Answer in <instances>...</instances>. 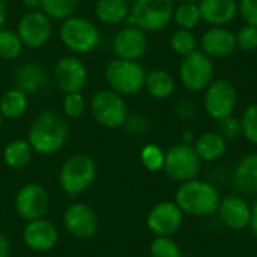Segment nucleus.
Wrapping results in <instances>:
<instances>
[{
	"mask_svg": "<svg viewBox=\"0 0 257 257\" xmlns=\"http://www.w3.org/2000/svg\"><path fill=\"white\" fill-rule=\"evenodd\" d=\"M62 44L75 54H87L98 48L101 35L93 21L84 17L72 15L63 20L60 26Z\"/></svg>",
	"mask_w": 257,
	"mask_h": 257,
	"instance_id": "nucleus-6",
	"label": "nucleus"
},
{
	"mask_svg": "<svg viewBox=\"0 0 257 257\" xmlns=\"http://www.w3.org/2000/svg\"><path fill=\"white\" fill-rule=\"evenodd\" d=\"M221 223L235 232L250 227L251 221V205L241 196H226L221 199L217 211Z\"/></svg>",
	"mask_w": 257,
	"mask_h": 257,
	"instance_id": "nucleus-18",
	"label": "nucleus"
},
{
	"mask_svg": "<svg viewBox=\"0 0 257 257\" xmlns=\"http://www.w3.org/2000/svg\"><path fill=\"white\" fill-rule=\"evenodd\" d=\"M218 133L224 137L226 142L235 140L239 136H242L239 117H236L235 114H232L229 117H224V119L218 120Z\"/></svg>",
	"mask_w": 257,
	"mask_h": 257,
	"instance_id": "nucleus-37",
	"label": "nucleus"
},
{
	"mask_svg": "<svg viewBox=\"0 0 257 257\" xmlns=\"http://www.w3.org/2000/svg\"><path fill=\"white\" fill-rule=\"evenodd\" d=\"M80 0H41V11L53 20H66L74 15Z\"/></svg>",
	"mask_w": 257,
	"mask_h": 257,
	"instance_id": "nucleus-29",
	"label": "nucleus"
},
{
	"mask_svg": "<svg viewBox=\"0 0 257 257\" xmlns=\"http://www.w3.org/2000/svg\"><path fill=\"white\" fill-rule=\"evenodd\" d=\"M24 244L35 251H48L59 241V232L53 223L45 218L29 221L23 229Z\"/></svg>",
	"mask_w": 257,
	"mask_h": 257,
	"instance_id": "nucleus-19",
	"label": "nucleus"
},
{
	"mask_svg": "<svg viewBox=\"0 0 257 257\" xmlns=\"http://www.w3.org/2000/svg\"><path fill=\"white\" fill-rule=\"evenodd\" d=\"M199 45L200 50L212 60L230 57L238 50L235 32L226 26H214L205 30L200 36Z\"/></svg>",
	"mask_w": 257,
	"mask_h": 257,
	"instance_id": "nucleus-16",
	"label": "nucleus"
},
{
	"mask_svg": "<svg viewBox=\"0 0 257 257\" xmlns=\"http://www.w3.org/2000/svg\"><path fill=\"white\" fill-rule=\"evenodd\" d=\"M11 254V244L3 233H0V257H9Z\"/></svg>",
	"mask_w": 257,
	"mask_h": 257,
	"instance_id": "nucleus-41",
	"label": "nucleus"
},
{
	"mask_svg": "<svg viewBox=\"0 0 257 257\" xmlns=\"http://www.w3.org/2000/svg\"><path fill=\"white\" fill-rule=\"evenodd\" d=\"M197 5L202 21L209 24V27H227L238 15V0H200Z\"/></svg>",
	"mask_w": 257,
	"mask_h": 257,
	"instance_id": "nucleus-20",
	"label": "nucleus"
},
{
	"mask_svg": "<svg viewBox=\"0 0 257 257\" xmlns=\"http://www.w3.org/2000/svg\"><path fill=\"white\" fill-rule=\"evenodd\" d=\"M54 81L66 93H81L87 83V68L75 56H65L54 65Z\"/></svg>",
	"mask_w": 257,
	"mask_h": 257,
	"instance_id": "nucleus-13",
	"label": "nucleus"
},
{
	"mask_svg": "<svg viewBox=\"0 0 257 257\" xmlns=\"http://www.w3.org/2000/svg\"><path fill=\"white\" fill-rule=\"evenodd\" d=\"M151 257H182L181 248L172 236H155L149 245Z\"/></svg>",
	"mask_w": 257,
	"mask_h": 257,
	"instance_id": "nucleus-32",
	"label": "nucleus"
},
{
	"mask_svg": "<svg viewBox=\"0 0 257 257\" xmlns=\"http://www.w3.org/2000/svg\"><path fill=\"white\" fill-rule=\"evenodd\" d=\"M202 169V161L191 145L178 143L164 152V173L176 181L187 182L196 179Z\"/></svg>",
	"mask_w": 257,
	"mask_h": 257,
	"instance_id": "nucleus-9",
	"label": "nucleus"
},
{
	"mask_svg": "<svg viewBox=\"0 0 257 257\" xmlns=\"http://www.w3.org/2000/svg\"><path fill=\"white\" fill-rule=\"evenodd\" d=\"M130 8L128 0H98L95 5V15L101 23L116 26L126 21Z\"/></svg>",
	"mask_w": 257,
	"mask_h": 257,
	"instance_id": "nucleus-24",
	"label": "nucleus"
},
{
	"mask_svg": "<svg viewBox=\"0 0 257 257\" xmlns=\"http://www.w3.org/2000/svg\"><path fill=\"white\" fill-rule=\"evenodd\" d=\"M92 117L104 128L123 126L128 117V107L122 95L111 89H101L90 99Z\"/></svg>",
	"mask_w": 257,
	"mask_h": 257,
	"instance_id": "nucleus-7",
	"label": "nucleus"
},
{
	"mask_svg": "<svg viewBox=\"0 0 257 257\" xmlns=\"http://www.w3.org/2000/svg\"><path fill=\"white\" fill-rule=\"evenodd\" d=\"M14 83L15 87L26 95H33L47 86L48 75L45 68L39 63H23L14 72Z\"/></svg>",
	"mask_w": 257,
	"mask_h": 257,
	"instance_id": "nucleus-21",
	"label": "nucleus"
},
{
	"mask_svg": "<svg viewBox=\"0 0 257 257\" xmlns=\"http://www.w3.org/2000/svg\"><path fill=\"white\" fill-rule=\"evenodd\" d=\"M173 110H175V114H176L179 119H182V120H190V119H193V117L196 116V113H197V105L194 104V101H191V99H188V98H184V99H179V101L175 104Z\"/></svg>",
	"mask_w": 257,
	"mask_h": 257,
	"instance_id": "nucleus-40",
	"label": "nucleus"
},
{
	"mask_svg": "<svg viewBox=\"0 0 257 257\" xmlns=\"http://www.w3.org/2000/svg\"><path fill=\"white\" fill-rule=\"evenodd\" d=\"M184 212L175 202H160L151 208L146 217V226L155 236H172L184 223Z\"/></svg>",
	"mask_w": 257,
	"mask_h": 257,
	"instance_id": "nucleus-14",
	"label": "nucleus"
},
{
	"mask_svg": "<svg viewBox=\"0 0 257 257\" xmlns=\"http://www.w3.org/2000/svg\"><path fill=\"white\" fill-rule=\"evenodd\" d=\"M194 134H193V131H184L182 133V143H185V145H191L193 146V143H194Z\"/></svg>",
	"mask_w": 257,
	"mask_h": 257,
	"instance_id": "nucleus-45",
	"label": "nucleus"
},
{
	"mask_svg": "<svg viewBox=\"0 0 257 257\" xmlns=\"http://www.w3.org/2000/svg\"><path fill=\"white\" fill-rule=\"evenodd\" d=\"M33 157V149L27 140L17 139L9 142L3 149V161L11 169H24L30 164Z\"/></svg>",
	"mask_w": 257,
	"mask_h": 257,
	"instance_id": "nucleus-26",
	"label": "nucleus"
},
{
	"mask_svg": "<svg viewBox=\"0 0 257 257\" xmlns=\"http://www.w3.org/2000/svg\"><path fill=\"white\" fill-rule=\"evenodd\" d=\"M173 21L179 29L193 30L202 23V15L197 3H181L175 8Z\"/></svg>",
	"mask_w": 257,
	"mask_h": 257,
	"instance_id": "nucleus-28",
	"label": "nucleus"
},
{
	"mask_svg": "<svg viewBox=\"0 0 257 257\" xmlns=\"http://www.w3.org/2000/svg\"><path fill=\"white\" fill-rule=\"evenodd\" d=\"M17 33L24 47L42 48L51 36V21L42 11H29L20 18Z\"/></svg>",
	"mask_w": 257,
	"mask_h": 257,
	"instance_id": "nucleus-11",
	"label": "nucleus"
},
{
	"mask_svg": "<svg viewBox=\"0 0 257 257\" xmlns=\"http://www.w3.org/2000/svg\"><path fill=\"white\" fill-rule=\"evenodd\" d=\"M242 136L251 143L257 145V104H250L241 114Z\"/></svg>",
	"mask_w": 257,
	"mask_h": 257,
	"instance_id": "nucleus-34",
	"label": "nucleus"
},
{
	"mask_svg": "<svg viewBox=\"0 0 257 257\" xmlns=\"http://www.w3.org/2000/svg\"><path fill=\"white\" fill-rule=\"evenodd\" d=\"M214 60L202 50H196L191 54L182 57L179 65V80L187 90L202 92L214 81Z\"/></svg>",
	"mask_w": 257,
	"mask_h": 257,
	"instance_id": "nucleus-8",
	"label": "nucleus"
},
{
	"mask_svg": "<svg viewBox=\"0 0 257 257\" xmlns=\"http://www.w3.org/2000/svg\"><path fill=\"white\" fill-rule=\"evenodd\" d=\"M50 208V196L39 184H26L15 196V209L18 215L27 221L44 218Z\"/></svg>",
	"mask_w": 257,
	"mask_h": 257,
	"instance_id": "nucleus-12",
	"label": "nucleus"
},
{
	"mask_svg": "<svg viewBox=\"0 0 257 257\" xmlns=\"http://www.w3.org/2000/svg\"><path fill=\"white\" fill-rule=\"evenodd\" d=\"M23 42L17 32L9 29L0 30V59L3 60H14L23 51Z\"/></svg>",
	"mask_w": 257,
	"mask_h": 257,
	"instance_id": "nucleus-31",
	"label": "nucleus"
},
{
	"mask_svg": "<svg viewBox=\"0 0 257 257\" xmlns=\"http://www.w3.org/2000/svg\"><path fill=\"white\" fill-rule=\"evenodd\" d=\"M173 0H134L126 18L128 26L143 32H160L173 21Z\"/></svg>",
	"mask_w": 257,
	"mask_h": 257,
	"instance_id": "nucleus-3",
	"label": "nucleus"
},
{
	"mask_svg": "<svg viewBox=\"0 0 257 257\" xmlns=\"http://www.w3.org/2000/svg\"><path fill=\"white\" fill-rule=\"evenodd\" d=\"M221 202L217 187L203 179L182 182L175 193V203L179 209L191 217H211L217 214Z\"/></svg>",
	"mask_w": 257,
	"mask_h": 257,
	"instance_id": "nucleus-2",
	"label": "nucleus"
},
{
	"mask_svg": "<svg viewBox=\"0 0 257 257\" xmlns=\"http://www.w3.org/2000/svg\"><path fill=\"white\" fill-rule=\"evenodd\" d=\"M170 47L176 54L185 57V56L191 54L193 51L199 50L197 48L199 41H197V36L193 30L178 29L170 36Z\"/></svg>",
	"mask_w": 257,
	"mask_h": 257,
	"instance_id": "nucleus-30",
	"label": "nucleus"
},
{
	"mask_svg": "<svg viewBox=\"0 0 257 257\" xmlns=\"http://www.w3.org/2000/svg\"><path fill=\"white\" fill-rule=\"evenodd\" d=\"M27 108V95L14 87L0 96V113L5 119H18Z\"/></svg>",
	"mask_w": 257,
	"mask_h": 257,
	"instance_id": "nucleus-27",
	"label": "nucleus"
},
{
	"mask_svg": "<svg viewBox=\"0 0 257 257\" xmlns=\"http://www.w3.org/2000/svg\"><path fill=\"white\" fill-rule=\"evenodd\" d=\"M96 179V164L84 154L71 155L59 170V185L65 194L75 197L92 187Z\"/></svg>",
	"mask_w": 257,
	"mask_h": 257,
	"instance_id": "nucleus-4",
	"label": "nucleus"
},
{
	"mask_svg": "<svg viewBox=\"0 0 257 257\" xmlns=\"http://www.w3.org/2000/svg\"><path fill=\"white\" fill-rule=\"evenodd\" d=\"M69 136L66 122L51 110L41 111L30 123L27 142L33 152L41 155H51L59 152Z\"/></svg>",
	"mask_w": 257,
	"mask_h": 257,
	"instance_id": "nucleus-1",
	"label": "nucleus"
},
{
	"mask_svg": "<svg viewBox=\"0 0 257 257\" xmlns=\"http://www.w3.org/2000/svg\"><path fill=\"white\" fill-rule=\"evenodd\" d=\"M148 35L146 32L134 27V26H126L116 32L113 36V51L117 59H125V60H137L145 56L148 51Z\"/></svg>",
	"mask_w": 257,
	"mask_h": 257,
	"instance_id": "nucleus-17",
	"label": "nucleus"
},
{
	"mask_svg": "<svg viewBox=\"0 0 257 257\" xmlns=\"http://www.w3.org/2000/svg\"><path fill=\"white\" fill-rule=\"evenodd\" d=\"M140 161L149 172H160L164 167V152L158 145L148 143L140 152Z\"/></svg>",
	"mask_w": 257,
	"mask_h": 257,
	"instance_id": "nucleus-33",
	"label": "nucleus"
},
{
	"mask_svg": "<svg viewBox=\"0 0 257 257\" xmlns=\"http://www.w3.org/2000/svg\"><path fill=\"white\" fill-rule=\"evenodd\" d=\"M236 47L242 51H254L257 50V27L244 24L236 33Z\"/></svg>",
	"mask_w": 257,
	"mask_h": 257,
	"instance_id": "nucleus-36",
	"label": "nucleus"
},
{
	"mask_svg": "<svg viewBox=\"0 0 257 257\" xmlns=\"http://www.w3.org/2000/svg\"><path fill=\"white\" fill-rule=\"evenodd\" d=\"M63 226L78 239L93 238L98 232V215L86 203H72L63 212Z\"/></svg>",
	"mask_w": 257,
	"mask_h": 257,
	"instance_id": "nucleus-15",
	"label": "nucleus"
},
{
	"mask_svg": "<svg viewBox=\"0 0 257 257\" xmlns=\"http://www.w3.org/2000/svg\"><path fill=\"white\" fill-rule=\"evenodd\" d=\"M145 89L155 99H167L173 95L176 83L170 72L164 69H152L146 74Z\"/></svg>",
	"mask_w": 257,
	"mask_h": 257,
	"instance_id": "nucleus-25",
	"label": "nucleus"
},
{
	"mask_svg": "<svg viewBox=\"0 0 257 257\" xmlns=\"http://www.w3.org/2000/svg\"><path fill=\"white\" fill-rule=\"evenodd\" d=\"M233 187L242 193L257 196V152L244 155L232 172Z\"/></svg>",
	"mask_w": 257,
	"mask_h": 257,
	"instance_id": "nucleus-22",
	"label": "nucleus"
},
{
	"mask_svg": "<svg viewBox=\"0 0 257 257\" xmlns=\"http://www.w3.org/2000/svg\"><path fill=\"white\" fill-rule=\"evenodd\" d=\"M181 3H199L200 0H179Z\"/></svg>",
	"mask_w": 257,
	"mask_h": 257,
	"instance_id": "nucleus-46",
	"label": "nucleus"
},
{
	"mask_svg": "<svg viewBox=\"0 0 257 257\" xmlns=\"http://www.w3.org/2000/svg\"><path fill=\"white\" fill-rule=\"evenodd\" d=\"M193 148L199 155L200 161L214 163L226 155L227 142L218 131H206L194 140Z\"/></svg>",
	"mask_w": 257,
	"mask_h": 257,
	"instance_id": "nucleus-23",
	"label": "nucleus"
},
{
	"mask_svg": "<svg viewBox=\"0 0 257 257\" xmlns=\"http://www.w3.org/2000/svg\"><path fill=\"white\" fill-rule=\"evenodd\" d=\"M123 126H125V130L130 134H133V136H142V134H145L148 131V126L149 125H148V120H146L145 116L136 113V114H131V116L128 114Z\"/></svg>",
	"mask_w": 257,
	"mask_h": 257,
	"instance_id": "nucleus-39",
	"label": "nucleus"
},
{
	"mask_svg": "<svg viewBox=\"0 0 257 257\" xmlns=\"http://www.w3.org/2000/svg\"><path fill=\"white\" fill-rule=\"evenodd\" d=\"M238 104L236 87L224 78L214 80L203 95V108L206 114L214 120H221L235 113Z\"/></svg>",
	"mask_w": 257,
	"mask_h": 257,
	"instance_id": "nucleus-10",
	"label": "nucleus"
},
{
	"mask_svg": "<svg viewBox=\"0 0 257 257\" xmlns=\"http://www.w3.org/2000/svg\"><path fill=\"white\" fill-rule=\"evenodd\" d=\"M65 116L71 119H78L86 111V99L81 93H66L62 102Z\"/></svg>",
	"mask_w": 257,
	"mask_h": 257,
	"instance_id": "nucleus-35",
	"label": "nucleus"
},
{
	"mask_svg": "<svg viewBox=\"0 0 257 257\" xmlns=\"http://www.w3.org/2000/svg\"><path fill=\"white\" fill-rule=\"evenodd\" d=\"M21 3L29 11H38V8H41V0H21Z\"/></svg>",
	"mask_w": 257,
	"mask_h": 257,
	"instance_id": "nucleus-43",
	"label": "nucleus"
},
{
	"mask_svg": "<svg viewBox=\"0 0 257 257\" xmlns=\"http://www.w3.org/2000/svg\"><path fill=\"white\" fill-rule=\"evenodd\" d=\"M250 229L253 232V235L257 238V199L254 203L251 205V221H250Z\"/></svg>",
	"mask_w": 257,
	"mask_h": 257,
	"instance_id": "nucleus-42",
	"label": "nucleus"
},
{
	"mask_svg": "<svg viewBox=\"0 0 257 257\" xmlns=\"http://www.w3.org/2000/svg\"><path fill=\"white\" fill-rule=\"evenodd\" d=\"M6 5H5V0H0V30L3 29L5 23H6Z\"/></svg>",
	"mask_w": 257,
	"mask_h": 257,
	"instance_id": "nucleus-44",
	"label": "nucleus"
},
{
	"mask_svg": "<svg viewBox=\"0 0 257 257\" xmlns=\"http://www.w3.org/2000/svg\"><path fill=\"white\" fill-rule=\"evenodd\" d=\"M238 14L245 24L257 27V0H238Z\"/></svg>",
	"mask_w": 257,
	"mask_h": 257,
	"instance_id": "nucleus-38",
	"label": "nucleus"
},
{
	"mask_svg": "<svg viewBox=\"0 0 257 257\" xmlns=\"http://www.w3.org/2000/svg\"><path fill=\"white\" fill-rule=\"evenodd\" d=\"M146 71L137 60L113 59L104 71V78L108 89L119 95H137L145 89Z\"/></svg>",
	"mask_w": 257,
	"mask_h": 257,
	"instance_id": "nucleus-5",
	"label": "nucleus"
},
{
	"mask_svg": "<svg viewBox=\"0 0 257 257\" xmlns=\"http://www.w3.org/2000/svg\"><path fill=\"white\" fill-rule=\"evenodd\" d=\"M3 119H5V117H3V116H2V113H0V126L3 125Z\"/></svg>",
	"mask_w": 257,
	"mask_h": 257,
	"instance_id": "nucleus-47",
	"label": "nucleus"
}]
</instances>
